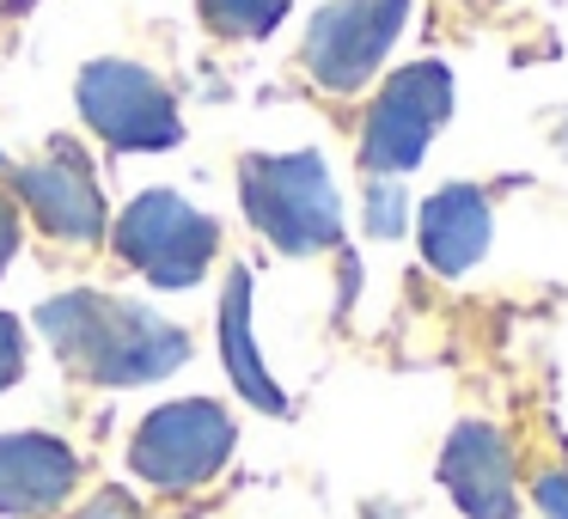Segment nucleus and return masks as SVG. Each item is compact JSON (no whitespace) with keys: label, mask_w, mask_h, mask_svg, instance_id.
Here are the masks:
<instances>
[{"label":"nucleus","mask_w":568,"mask_h":519,"mask_svg":"<svg viewBox=\"0 0 568 519\" xmlns=\"http://www.w3.org/2000/svg\"><path fill=\"white\" fill-rule=\"evenodd\" d=\"M233 416L209 397H184V404H165L153 409L148 421L135 428L129 440V470L141 482L165 495H184V489H202L214 470L233 458Z\"/></svg>","instance_id":"obj_4"},{"label":"nucleus","mask_w":568,"mask_h":519,"mask_svg":"<svg viewBox=\"0 0 568 519\" xmlns=\"http://www.w3.org/2000/svg\"><path fill=\"white\" fill-rule=\"evenodd\" d=\"M294 0H202V19H209L221 38H270L287 19Z\"/></svg>","instance_id":"obj_13"},{"label":"nucleus","mask_w":568,"mask_h":519,"mask_svg":"<svg viewBox=\"0 0 568 519\" xmlns=\"http://www.w3.org/2000/svg\"><path fill=\"white\" fill-rule=\"evenodd\" d=\"M440 482L465 519H514L519 489H514V452H507L501 428L489 421H458L453 440L440 452Z\"/></svg>","instance_id":"obj_9"},{"label":"nucleus","mask_w":568,"mask_h":519,"mask_svg":"<svg viewBox=\"0 0 568 519\" xmlns=\"http://www.w3.org/2000/svg\"><path fill=\"white\" fill-rule=\"evenodd\" d=\"M13 251H19V208L0 196V269L13 263Z\"/></svg>","instance_id":"obj_18"},{"label":"nucleus","mask_w":568,"mask_h":519,"mask_svg":"<svg viewBox=\"0 0 568 519\" xmlns=\"http://www.w3.org/2000/svg\"><path fill=\"white\" fill-rule=\"evenodd\" d=\"M80 458L55 434H0V513L38 519L74 495Z\"/></svg>","instance_id":"obj_10"},{"label":"nucleus","mask_w":568,"mask_h":519,"mask_svg":"<svg viewBox=\"0 0 568 519\" xmlns=\"http://www.w3.org/2000/svg\"><path fill=\"white\" fill-rule=\"evenodd\" d=\"M367 233L373 238H397L404 233V190L392 184V177H379L367 196Z\"/></svg>","instance_id":"obj_14"},{"label":"nucleus","mask_w":568,"mask_h":519,"mask_svg":"<svg viewBox=\"0 0 568 519\" xmlns=\"http://www.w3.org/2000/svg\"><path fill=\"white\" fill-rule=\"evenodd\" d=\"M80 116L116 153H165L184 141L178 99L141 62H92L80 68Z\"/></svg>","instance_id":"obj_6"},{"label":"nucleus","mask_w":568,"mask_h":519,"mask_svg":"<svg viewBox=\"0 0 568 519\" xmlns=\"http://www.w3.org/2000/svg\"><path fill=\"white\" fill-rule=\"evenodd\" d=\"M26 373V330H19L13 312H0V391Z\"/></svg>","instance_id":"obj_15"},{"label":"nucleus","mask_w":568,"mask_h":519,"mask_svg":"<svg viewBox=\"0 0 568 519\" xmlns=\"http://www.w3.org/2000/svg\"><path fill=\"white\" fill-rule=\"evenodd\" d=\"M13 184H19V202L31 208V221H38L50 238H62V245H92V238H104L99 177H92V165L80 160L74 147L19 165Z\"/></svg>","instance_id":"obj_8"},{"label":"nucleus","mask_w":568,"mask_h":519,"mask_svg":"<svg viewBox=\"0 0 568 519\" xmlns=\"http://www.w3.org/2000/svg\"><path fill=\"white\" fill-rule=\"evenodd\" d=\"M446 111H453V74L440 62H409L385 80L373 99L367 129H361V165L373 177H404L422 165L428 141L440 135Z\"/></svg>","instance_id":"obj_5"},{"label":"nucleus","mask_w":568,"mask_h":519,"mask_svg":"<svg viewBox=\"0 0 568 519\" xmlns=\"http://www.w3.org/2000/svg\"><path fill=\"white\" fill-rule=\"evenodd\" d=\"M531 495H538L544 519H568V470H544V477L531 482Z\"/></svg>","instance_id":"obj_16"},{"label":"nucleus","mask_w":568,"mask_h":519,"mask_svg":"<svg viewBox=\"0 0 568 519\" xmlns=\"http://www.w3.org/2000/svg\"><path fill=\"white\" fill-rule=\"evenodd\" d=\"M74 519H141L135 513V501H129V495H116V489H104V495H92L87 507H80Z\"/></svg>","instance_id":"obj_17"},{"label":"nucleus","mask_w":568,"mask_h":519,"mask_svg":"<svg viewBox=\"0 0 568 519\" xmlns=\"http://www.w3.org/2000/svg\"><path fill=\"white\" fill-rule=\"evenodd\" d=\"M38 330L50 336L62 367H74L92 385H153L190 360V336L178 324H165L135 299L92 294V287L43 299Z\"/></svg>","instance_id":"obj_1"},{"label":"nucleus","mask_w":568,"mask_h":519,"mask_svg":"<svg viewBox=\"0 0 568 519\" xmlns=\"http://www.w3.org/2000/svg\"><path fill=\"white\" fill-rule=\"evenodd\" d=\"M221 360L226 373H233L239 397L257 409H270V416H287V391L275 385V373L263 367L257 343H251V275L233 269L226 275V299H221Z\"/></svg>","instance_id":"obj_12"},{"label":"nucleus","mask_w":568,"mask_h":519,"mask_svg":"<svg viewBox=\"0 0 568 519\" xmlns=\"http://www.w3.org/2000/svg\"><path fill=\"white\" fill-rule=\"evenodd\" d=\"M111 245L153 287H196L209 275L214 251H221V226L202 208H190L178 190H148L116 214Z\"/></svg>","instance_id":"obj_3"},{"label":"nucleus","mask_w":568,"mask_h":519,"mask_svg":"<svg viewBox=\"0 0 568 519\" xmlns=\"http://www.w3.org/2000/svg\"><path fill=\"white\" fill-rule=\"evenodd\" d=\"M489 196L477 184H446L440 196L422 202V257L440 275H465L489 251Z\"/></svg>","instance_id":"obj_11"},{"label":"nucleus","mask_w":568,"mask_h":519,"mask_svg":"<svg viewBox=\"0 0 568 519\" xmlns=\"http://www.w3.org/2000/svg\"><path fill=\"white\" fill-rule=\"evenodd\" d=\"M239 196L245 214L282 257H312L343 238V202L318 153H275V160L239 165Z\"/></svg>","instance_id":"obj_2"},{"label":"nucleus","mask_w":568,"mask_h":519,"mask_svg":"<svg viewBox=\"0 0 568 519\" xmlns=\"http://www.w3.org/2000/svg\"><path fill=\"white\" fill-rule=\"evenodd\" d=\"M409 0H331L306 26V68L324 92H361L392 55Z\"/></svg>","instance_id":"obj_7"}]
</instances>
